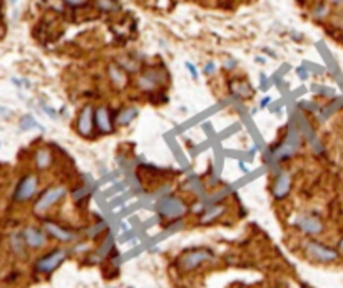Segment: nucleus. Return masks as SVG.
Segmentation results:
<instances>
[{"instance_id": "nucleus-25", "label": "nucleus", "mask_w": 343, "mask_h": 288, "mask_svg": "<svg viewBox=\"0 0 343 288\" xmlns=\"http://www.w3.org/2000/svg\"><path fill=\"white\" fill-rule=\"evenodd\" d=\"M117 64H119L121 67L126 70V72H138V70H139L138 60H134L131 57H119V59H117Z\"/></svg>"}, {"instance_id": "nucleus-30", "label": "nucleus", "mask_w": 343, "mask_h": 288, "mask_svg": "<svg viewBox=\"0 0 343 288\" xmlns=\"http://www.w3.org/2000/svg\"><path fill=\"white\" fill-rule=\"evenodd\" d=\"M171 185H164V186H161L159 188V190H156V193H154V198H163V196H166V195H169V193H171Z\"/></svg>"}, {"instance_id": "nucleus-7", "label": "nucleus", "mask_w": 343, "mask_h": 288, "mask_svg": "<svg viewBox=\"0 0 343 288\" xmlns=\"http://www.w3.org/2000/svg\"><path fill=\"white\" fill-rule=\"evenodd\" d=\"M293 226L300 231V233L307 235V237H317V235L323 233V230H325L323 221L318 218L317 215H312V213L297 215L293 218Z\"/></svg>"}, {"instance_id": "nucleus-23", "label": "nucleus", "mask_w": 343, "mask_h": 288, "mask_svg": "<svg viewBox=\"0 0 343 288\" xmlns=\"http://www.w3.org/2000/svg\"><path fill=\"white\" fill-rule=\"evenodd\" d=\"M89 196H91V185H81L72 191V200L76 203L86 201Z\"/></svg>"}, {"instance_id": "nucleus-42", "label": "nucleus", "mask_w": 343, "mask_h": 288, "mask_svg": "<svg viewBox=\"0 0 343 288\" xmlns=\"http://www.w3.org/2000/svg\"><path fill=\"white\" fill-rule=\"evenodd\" d=\"M333 3H343V0H332Z\"/></svg>"}, {"instance_id": "nucleus-18", "label": "nucleus", "mask_w": 343, "mask_h": 288, "mask_svg": "<svg viewBox=\"0 0 343 288\" xmlns=\"http://www.w3.org/2000/svg\"><path fill=\"white\" fill-rule=\"evenodd\" d=\"M229 89L234 92V96H238L239 99H248L251 97L255 91H253V86L244 79H233L229 81Z\"/></svg>"}, {"instance_id": "nucleus-14", "label": "nucleus", "mask_w": 343, "mask_h": 288, "mask_svg": "<svg viewBox=\"0 0 343 288\" xmlns=\"http://www.w3.org/2000/svg\"><path fill=\"white\" fill-rule=\"evenodd\" d=\"M22 235H23V238H25L27 247L32 250L44 248L47 245V237H49V235L45 233V230H40V228H37V226H25Z\"/></svg>"}, {"instance_id": "nucleus-19", "label": "nucleus", "mask_w": 343, "mask_h": 288, "mask_svg": "<svg viewBox=\"0 0 343 288\" xmlns=\"http://www.w3.org/2000/svg\"><path fill=\"white\" fill-rule=\"evenodd\" d=\"M112 250H114V237H112V233H107L106 240L99 245V248L94 252V257L91 260L92 262H102V260L107 258L112 253Z\"/></svg>"}, {"instance_id": "nucleus-20", "label": "nucleus", "mask_w": 343, "mask_h": 288, "mask_svg": "<svg viewBox=\"0 0 343 288\" xmlns=\"http://www.w3.org/2000/svg\"><path fill=\"white\" fill-rule=\"evenodd\" d=\"M52 153H50V149L47 148H40L35 151L34 154V164L35 168L39 169V171H45V169L50 168V164H52Z\"/></svg>"}, {"instance_id": "nucleus-5", "label": "nucleus", "mask_w": 343, "mask_h": 288, "mask_svg": "<svg viewBox=\"0 0 343 288\" xmlns=\"http://www.w3.org/2000/svg\"><path fill=\"white\" fill-rule=\"evenodd\" d=\"M168 82V74L158 67H148L144 69L138 77V89L143 92H154L164 87Z\"/></svg>"}, {"instance_id": "nucleus-34", "label": "nucleus", "mask_w": 343, "mask_h": 288, "mask_svg": "<svg viewBox=\"0 0 343 288\" xmlns=\"http://www.w3.org/2000/svg\"><path fill=\"white\" fill-rule=\"evenodd\" d=\"M236 65H238L236 60H234V59H228L226 62H224V69L233 70V69H236Z\"/></svg>"}, {"instance_id": "nucleus-4", "label": "nucleus", "mask_w": 343, "mask_h": 288, "mask_svg": "<svg viewBox=\"0 0 343 288\" xmlns=\"http://www.w3.org/2000/svg\"><path fill=\"white\" fill-rule=\"evenodd\" d=\"M65 196H67V188L65 186H62V185L50 186V188H47L45 191L40 193V196L35 200L32 210H34L35 215H44L52 206H55L57 203L62 201Z\"/></svg>"}, {"instance_id": "nucleus-10", "label": "nucleus", "mask_w": 343, "mask_h": 288, "mask_svg": "<svg viewBox=\"0 0 343 288\" xmlns=\"http://www.w3.org/2000/svg\"><path fill=\"white\" fill-rule=\"evenodd\" d=\"M76 129L82 138H92L96 126H94V107L91 104H86V106L79 111L77 119H76Z\"/></svg>"}, {"instance_id": "nucleus-11", "label": "nucleus", "mask_w": 343, "mask_h": 288, "mask_svg": "<svg viewBox=\"0 0 343 288\" xmlns=\"http://www.w3.org/2000/svg\"><path fill=\"white\" fill-rule=\"evenodd\" d=\"M94 126L101 134H111L114 131V116L111 114V109L107 106L94 107Z\"/></svg>"}, {"instance_id": "nucleus-24", "label": "nucleus", "mask_w": 343, "mask_h": 288, "mask_svg": "<svg viewBox=\"0 0 343 288\" xmlns=\"http://www.w3.org/2000/svg\"><path fill=\"white\" fill-rule=\"evenodd\" d=\"M104 231H107V223H106V221H99V223L92 225L91 228H87L86 235H87V238L96 240L97 237H101Z\"/></svg>"}, {"instance_id": "nucleus-40", "label": "nucleus", "mask_w": 343, "mask_h": 288, "mask_svg": "<svg viewBox=\"0 0 343 288\" xmlns=\"http://www.w3.org/2000/svg\"><path fill=\"white\" fill-rule=\"evenodd\" d=\"M338 252H343V238L340 240V243H338Z\"/></svg>"}, {"instance_id": "nucleus-31", "label": "nucleus", "mask_w": 343, "mask_h": 288, "mask_svg": "<svg viewBox=\"0 0 343 288\" xmlns=\"http://www.w3.org/2000/svg\"><path fill=\"white\" fill-rule=\"evenodd\" d=\"M203 72H204L206 75H211L213 72H216V64L213 62V60H209V62H206L204 69H203Z\"/></svg>"}, {"instance_id": "nucleus-28", "label": "nucleus", "mask_w": 343, "mask_h": 288, "mask_svg": "<svg viewBox=\"0 0 343 288\" xmlns=\"http://www.w3.org/2000/svg\"><path fill=\"white\" fill-rule=\"evenodd\" d=\"M184 67L189 70L192 81H198V79H199V72H198V69H196V65L192 64V62H184Z\"/></svg>"}, {"instance_id": "nucleus-16", "label": "nucleus", "mask_w": 343, "mask_h": 288, "mask_svg": "<svg viewBox=\"0 0 343 288\" xmlns=\"http://www.w3.org/2000/svg\"><path fill=\"white\" fill-rule=\"evenodd\" d=\"M138 116H139L138 107H136V106H126V107H122V109L117 111V114L114 116V122H116V126L126 127V126H129Z\"/></svg>"}, {"instance_id": "nucleus-38", "label": "nucleus", "mask_w": 343, "mask_h": 288, "mask_svg": "<svg viewBox=\"0 0 343 288\" xmlns=\"http://www.w3.org/2000/svg\"><path fill=\"white\" fill-rule=\"evenodd\" d=\"M238 166H239V169H241L243 173H248V168H246V164H244V163H238Z\"/></svg>"}, {"instance_id": "nucleus-26", "label": "nucleus", "mask_w": 343, "mask_h": 288, "mask_svg": "<svg viewBox=\"0 0 343 288\" xmlns=\"http://www.w3.org/2000/svg\"><path fill=\"white\" fill-rule=\"evenodd\" d=\"M96 7L106 12H114L119 8V3L116 0H96Z\"/></svg>"}, {"instance_id": "nucleus-9", "label": "nucleus", "mask_w": 343, "mask_h": 288, "mask_svg": "<svg viewBox=\"0 0 343 288\" xmlns=\"http://www.w3.org/2000/svg\"><path fill=\"white\" fill-rule=\"evenodd\" d=\"M300 144H302V139H300L297 131H288V134L285 136V139L281 141L276 148H273L275 159H278V161L290 159L293 154H297V151L300 149Z\"/></svg>"}, {"instance_id": "nucleus-17", "label": "nucleus", "mask_w": 343, "mask_h": 288, "mask_svg": "<svg viewBox=\"0 0 343 288\" xmlns=\"http://www.w3.org/2000/svg\"><path fill=\"white\" fill-rule=\"evenodd\" d=\"M107 74H109V79L112 81L116 87L122 89L128 84V75H126V70L121 67L117 62H111L107 65Z\"/></svg>"}, {"instance_id": "nucleus-12", "label": "nucleus", "mask_w": 343, "mask_h": 288, "mask_svg": "<svg viewBox=\"0 0 343 288\" xmlns=\"http://www.w3.org/2000/svg\"><path fill=\"white\" fill-rule=\"evenodd\" d=\"M44 230L50 238L57 240L60 243H74L77 240V233L65 226H60L54 221H44Z\"/></svg>"}, {"instance_id": "nucleus-1", "label": "nucleus", "mask_w": 343, "mask_h": 288, "mask_svg": "<svg viewBox=\"0 0 343 288\" xmlns=\"http://www.w3.org/2000/svg\"><path fill=\"white\" fill-rule=\"evenodd\" d=\"M154 210H156V213L164 220L179 221L182 216L187 213V205L182 198L169 193L166 196L158 198L156 205H154Z\"/></svg>"}, {"instance_id": "nucleus-41", "label": "nucleus", "mask_w": 343, "mask_h": 288, "mask_svg": "<svg viewBox=\"0 0 343 288\" xmlns=\"http://www.w3.org/2000/svg\"><path fill=\"white\" fill-rule=\"evenodd\" d=\"M256 60H258V62H260V64H265V59H263V57H258Z\"/></svg>"}, {"instance_id": "nucleus-2", "label": "nucleus", "mask_w": 343, "mask_h": 288, "mask_svg": "<svg viewBox=\"0 0 343 288\" xmlns=\"http://www.w3.org/2000/svg\"><path fill=\"white\" fill-rule=\"evenodd\" d=\"M214 260V253L209 248H191L187 252H182L176 260V268L184 273L194 272L204 263Z\"/></svg>"}, {"instance_id": "nucleus-21", "label": "nucleus", "mask_w": 343, "mask_h": 288, "mask_svg": "<svg viewBox=\"0 0 343 288\" xmlns=\"http://www.w3.org/2000/svg\"><path fill=\"white\" fill-rule=\"evenodd\" d=\"M10 248L17 257H25L27 243H25V238H23L22 233H13L12 235L10 237Z\"/></svg>"}, {"instance_id": "nucleus-33", "label": "nucleus", "mask_w": 343, "mask_h": 288, "mask_svg": "<svg viewBox=\"0 0 343 288\" xmlns=\"http://www.w3.org/2000/svg\"><path fill=\"white\" fill-rule=\"evenodd\" d=\"M297 74H298V77L302 79V81H307V79H308V70L305 69L303 65H302V67L297 69Z\"/></svg>"}, {"instance_id": "nucleus-32", "label": "nucleus", "mask_w": 343, "mask_h": 288, "mask_svg": "<svg viewBox=\"0 0 343 288\" xmlns=\"http://www.w3.org/2000/svg\"><path fill=\"white\" fill-rule=\"evenodd\" d=\"M64 2L67 3L69 7H81L87 2V0H64Z\"/></svg>"}, {"instance_id": "nucleus-6", "label": "nucleus", "mask_w": 343, "mask_h": 288, "mask_svg": "<svg viewBox=\"0 0 343 288\" xmlns=\"http://www.w3.org/2000/svg\"><path fill=\"white\" fill-rule=\"evenodd\" d=\"M69 253L70 252L65 248H55V250H52V252L45 253L44 257H40L35 262V265H34L35 272L42 273V275H50V273L57 270V268L65 262V258L69 257Z\"/></svg>"}, {"instance_id": "nucleus-22", "label": "nucleus", "mask_w": 343, "mask_h": 288, "mask_svg": "<svg viewBox=\"0 0 343 288\" xmlns=\"http://www.w3.org/2000/svg\"><path fill=\"white\" fill-rule=\"evenodd\" d=\"M18 126H20L22 131H30V129H40V131H44V126H42L40 122H37L35 117L30 116V114L22 116V119H20V122H18Z\"/></svg>"}, {"instance_id": "nucleus-13", "label": "nucleus", "mask_w": 343, "mask_h": 288, "mask_svg": "<svg viewBox=\"0 0 343 288\" xmlns=\"http://www.w3.org/2000/svg\"><path fill=\"white\" fill-rule=\"evenodd\" d=\"M290 191H291V174L286 171L276 173L273 183H271V195H273V198L281 201L290 195Z\"/></svg>"}, {"instance_id": "nucleus-8", "label": "nucleus", "mask_w": 343, "mask_h": 288, "mask_svg": "<svg viewBox=\"0 0 343 288\" xmlns=\"http://www.w3.org/2000/svg\"><path fill=\"white\" fill-rule=\"evenodd\" d=\"M37 188H39V178H37L34 173H29V174H25V176H22L15 188V191H13V201L25 203V201L32 200L37 193Z\"/></svg>"}, {"instance_id": "nucleus-3", "label": "nucleus", "mask_w": 343, "mask_h": 288, "mask_svg": "<svg viewBox=\"0 0 343 288\" xmlns=\"http://www.w3.org/2000/svg\"><path fill=\"white\" fill-rule=\"evenodd\" d=\"M303 250H305V255L310 260L318 263H333L340 258V252L338 250L328 247V245L322 242H317V240H307L303 245Z\"/></svg>"}, {"instance_id": "nucleus-35", "label": "nucleus", "mask_w": 343, "mask_h": 288, "mask_svg": "<svg viewBox=\"0 0 343 288\" xmlns=\"http://www.w3.org/2000/svg\"><path fill=\"white\" fill-rule=\"evenodd\" d=\"M327 13V7L322 5V7H317V10H315V17H323Z\"/></svg>"}, {"instance_id": "nucleus-29", "label": "nucleus", "mask_w": 343, "mask_h": 288, "mask_svg": "<svg viewBox=\"0 0 343 288\" xmlns=\"http://www.w3.org/2000/svg\"><path fill=\"white\" fill-rule=\"evenodd\" d=\"M40 106H42V109H44V112H47V116H49V117H50V119H57V117H59V114H57V111H55V109H52V107H50V106H49V104L42 102V104H40Z\"/></svg>"}, {"instance_id": "nucleus-15", "label": "nucleus", "mask_w": 343, "mask_h": 288, "mask_svg": "<svg viewBox=\"0 0 343 288\" xmlns=\"http://www.w3.org/2000/svg\"><path fill=\"white\" fill-rule=\"evenodd\" d=\"M224 211H226V208L224 205H219V203H213V205L206 206L203 211L199 213V223L201 225H209L213 223L214 220H218L219 216H221Z\"/></svg>"}, {"instance_id": "nucleus-37", "label": "nucleus", "mask_w": 343, "mask_h": 288, "mask_svg": "<svg viewBox=\"0 0 343 288\" xmlns=\"http://www.w3.org/2000/svg\"><path fill=\"white\" fill-rule=\"evenodd\" d=\"M10 114H12L10 109H7V107H2V106H0V116H2V117H8Z\"/></svg>"}, {"instance_id": "nucleus-39", "label": "nucleus", "mask_w": 343, "mask_h": 288, "mask_svg": "<svg viewBox=\"0 0 343 288\" xmlns=\"http://www.w3.org/2000/svg\"><path fill=\"white\" fill-rule=\"evenodd\" d=\"M260 82H261V86H265L266 84V75L265 74H260Z\"/></svg>"}, {"instance_id": "nucleus-43", "label": "nucleus", "mask_w": 343, "mask_h": 288, "mask_svg": "<svg viewBox=\"0 0 343 288\" xmlns=\"http://www.w3.org/2000/svg\"><path fill=\"white\" fill-rule=\"evenodd\" d=\"M17 2V0H10V3H15Z\"/></svg>"}, {"instance_id": "nucleus-36", "label": "nucleus", "mask_w": 343, "mask_h": 288, "mask_svg": "<svg viewBox=\"0 0 343 288\" xmlns=\"http://www.w3.org/2000/svg\"><path fill=\"white\" fill-rule=\"evenodd\" d=\"M270 102H271V97H270V96H266L265 99H261V102H260V109H265V107H266Z\"/></svg>"}, {"instance_id": "nucleus-27", "label": "nucleus", "mask_w": 343, "mask_h": 288, "mask_svg": "<svg viewBox=\"0 0 343 288\" xmlns=\"http://www.w3.org/2000/svg\"><path fill=\"white\" fill-rule=\"evenodd\" d=\"M298 106L302 107L303 111H308V112H320L322 111V106H318V104L313 102V101H302Z\"/></svg>"}]
</instances>
